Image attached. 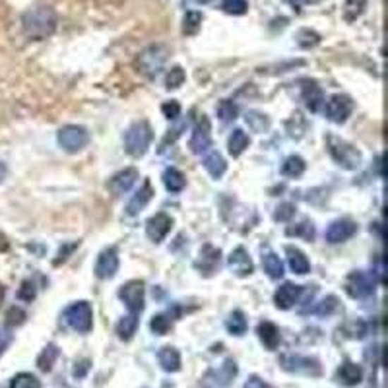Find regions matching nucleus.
I'll list each match as a JSON object with an SVG mask.
<instances>
[{"instance_id":"obj_1","label":"nucleus","mask_w":388,"mask_h":388,"mask_svg":"<svg viewBox=\"0 0 388 388\" xmlns=\"http://www.w3.org/2000/svg\"><path fill=\"white\" fill-rule=\"evenodd\" d=\"M56 23H59V18L51 6L30 8L22 16L23 33L33 41H43V39L51 37L56 30Z\"/></svg>"},{"instance_id":"obj_2","label":"nucleus","mask_w":388,"mask_h":388,"mask_svg":"<svg viewBox=\"0 0 388 388\" xmlns=\"http://www.w3.org/2000/svg\"><path fill=\"white\" fill-rule=\"evenodd\" d=\"M154 132L147 121H136L124 134V150L132 157H142L152 144Z\"/></svg>"},{"instance_id":"obj_3","label":"nucleus","mask_w":388,"mask_h":388,"mask_svg":"<svg viewBox=\"0 0 388 388\" xmlns=\"http://www.w3.org/2000/svg\"><path fill=\"white\" fill-rule=\"evenodd\" d=\"M326 147H328V154L334 162L338 163L344 169H357L361 165V152L356 146L348 144L346 140L336 138V136H326Z\"/></svg>"},{"instance_id":"obj_4","label":"nucleus","mask_w":388,"mask_h":388,"mask_svg":"<svg viewBox=\"0 0 388 388\" xmlns=\"http://www.w3.org/2000/svg\"><path fill=\"white\" fill-rule=\"evenodd\" d=\"M62 317L72 330L80 334H87L93 328V309L87 301L72 303Z\"/></svg>"},{"instance_id":"obj_5","label":"nucleus","mask_w":388,"mask_h":388,"mask_svg":"<svg viewBox=\"0 0 388 388\" xmlns=\"http://www.w3.org/2000/svg\"><path fill=\"white\" fill-rule=\"evenodd\" d=\"M279 365L286 369L287 372H301V375H309V377H318L322 372L320 361L315 357L299 356V353H286L279 357Z\"/></svg>"},{"instance_id":"obj_6","label":"nucleus","mask_w":388,"mask_h":388,"mask_svg":"<svg viewBox=\"0 0 388 388\" xmlns=\"http://www.w3.org/2000/svg\"><path fill=\"white\" fill-rule=\"evenodd\" d=\"M375 276L369 274V272L356 270L349 274L346 281H344V287H346V293L353 299H363V297H369L375 291Z\"/></svg>"},{"instance_id":"obj_7","label":"nucleus","mask_w":388,"mask_h":388,"mask_svg":"<svg viewBox=\"0 0 388 388\" xmlns=\"http://www.w3.org/2000/svg\"><path fill=\"white\" fill-rule=\"evenodd\" d=\"M59 144L64 152L68 154H76L80 150H84L90 142V134L84 126H78V124H68V126H62L59 131Z\"/></svg>"},{"instance_id":"obj_8","label":"nucleus","mask_w":388,"mask_h":388,"mask_svg":"<svg viewBox=\"0 0 388 388\" xmlns=\"http://www.w3.org/2000/svg\"><path fill=\"white\" fill-rule=\"evenodd\" d=\"M165 61H167V49L163 45H150L140 53L138 66L142 74H146L147 78H155L163 68Z\"/></svg>"},{"instance_id":"obj_9","label":"nucleus","mask_w":388,"mask_h":388,"mask_svg":"<svg viewBox=\"0 0 388 388\" xmlns=\"http://www.w3.org/2000/svg\"><path fill=\"white\" fill-rule=\"evenodd\" d=\"M119 297L123 299L126 309L132 315H140L144 310V284L140 279H132L119 289Z\"/></svg>"},{"instance_id":"obj_10","label":"nucleus","mask_w":388,"mask_h":388,"mask_svg":"<svg viewBox=\"0 0 388 388\" xmlns=\"http://www.w3.org/2000/svg\"><path fill=\"white\" fill-rule=\"evenodd\" d=\"M212 126H210V119L206 115H200L194 123L193 138H190V150L193 154H206L212 146Z\"/></svg>"},{"instance_id":"obj_11","label":"nucleus","mask_w":388,"mask_h":388,"mask_svg":"<svg viewBox=\"0 0 388 388\" xmlns=\"http://www.w3.org/2000/svg\"><path fill=\"white\" fill-rule=\"evenodd\" d=\"M351 111H353V101L349 99L348 95H341V93L332 95L326 103V119L336 124L346 123L348 116L351 115Z\"/></svg>"},{"instance_id":"obj_12","label":"nucleus","mask_w":388,"mask_h":388,"mask_svg":"<svg viewBox=\"0 0 388 388\" xmlns=\"http://www.w3.org/2000/svg\"><path fill=\"white\" fill-rule=\"evenodd\" d=\"M357 233V224L351 222L348 217H341V219H334L332 224L328 225L325 237L330 245H338V243H344V241L351 239Z\"/></svg>"},{"instance_id":"obj_13","label":"nucleus","mask_w":388,"mask_h":388,"mask_svg":"<svg viewBox=\"0 0 388 388\" xmlns=\"http://www.w3.org/2000/svg\"><path fill=\"white\" fill-rule=\"evenodd\" d=\"M119 270V255L113 247L101 250L95 262V276L99 279H111Z\"/></svg>"},{"instance_id":"obj_14","label":"nucleus","mask_w":388,"mask_h":388,"mask_svg":"<svg viewBox=\"0 0 388 388\" xmlns=\"http://www.w3.org/2000/svg\"><path fill=\"white\" fill-rule=\"evenodd\" d=\"M171 225H173V219H171L165 212H159V214H155L147 219L146 224V233L150 239L154 241V243H162L171 231Z\"/></svg>"},{"instance_id":"obj_15","label":"nucleus","mask_w":388,"mask_h":388,"mask_svg":"<svg viewBox=\"0 0 388 388\" xmlns=\"http://www.w3.org/2000/svg\"><path fill=\"white\" fill-rule=\"evenodd\" d=\"M303 295V287L297 286V284H291V281H286L284 286L278 287V291L274 293V303L276 307L281 310H287L293 307L295 303L299 301V297Z\"/></svg>"},{"instance_id":"obj_16","label":"nucleus","mask_w":388,"mask_h":388,"mask_svg":"<svg viewBox=\"0 0 388 388\" xmlns=\"http://www.w3.org/2000/svg\"><path fill=\"white\" fill-rule=\"evenodd\" d=\"M152 198H154V186H152V183L146 178V181L142 183V186L136 190V194L132 196L131 202L126 204V214H128V216H138L140 212L152 202Z\"/></svg>"},{"instance_id":"obj_17","label":"nucleus","mask_w":388,"mask_h":388,"mask_svg":"<svg viewBox=\"0 0 388 388\" xmlns=\"http://www.w3.org/2000/svg\"><path fill=\"white\" fill-rule=\"evenodd\" d=\"M138 181V171L131 167V169L119 171L115 177L109 181V190L115 196H123L124 193H128L134 183Z\"/></svg>"},{"instance_id":"obj_18","label":"nucleus","mask_w":388,"mask_h":388,"mask_svg":"<svg viewBox=\"0 0 388 388\" xmlns=\"http://www.w3.org/2000/svg\"><path fill=\"white\" fill-rule=\"evenodd\" d=\"M229 266H231V270L241 276V278H245V276H250L253 270H255V266H253V260H250V256H248L247 248L245 247H237L229 256Z\"/></svg>"},{"instance_id":"obj_19","label":"nucleus","mask_w":388,"mask_h":388,"mask_svg":"<svg viewBox=\"0 0 388 388\" xmlns=\"http://www.w3.org/2000/svg\"><path fill=\"white\" fill-rule=\"evenodd\" d=\"M256 334H258V338L264 344V348L270 349H278L279 341H281V334H279V328L270 320H264L260 325L256 326Z\"/></svg>"},{"instance_id":"obj_20","label":"nucleus","mask_w":388,"mask_h":388,"mask_svg":"<svg viewBox=\"0 0 388 388\" xmlns=\"http://www.w3.org/2000/svg\"><path fill=\"white\" fill-rule=\"evenodd\" d=\"M363 380V369L357 363L351 361H344L338 369V382L344 387H357Z\"/></svg>"},{"instance_id":"obj_21","label":"nucleus","mask_w":388,"mask_h":388,"mask_svg":"<svg viewBox=\"0 0 388 388\" xmlns=\"http://www.w3.org/2000/svg\"><path fill=\"white\" fill-rule=\"evenodd\" d=\"M301 95L310 113H318L322 109V105H325V93L315 82H307V84L303 85Z\"/></svg>"},{"instance_id":"obj_22","label":"nucleus","mask_w":388,"mask_h":388,"mask_svg":"<svg viewBox=\"0 0 388 388\" xmlns=\"http://www.w3.org/2000/svg\"><path fill=\"white\" fill-rule=\"evenodd\" d=\"M219 256H222L219 248L206 245L200 250V260L196 262V268L204 272V274H212L217 268V264H219Z\"/></svg>"},{"instance_id":"obj_23","label":"nucleus","mask_w":388,"mask_h":388,"mask_svg":"<svg viewBox=\"0 0 388 388\" xmlns=\"http://www.w3.org/2000/svg\"><path fill=\"white\" fill-rule=\"evenodd\" d=\"M157 361H159V365H162L163 371H167V372L181 371V353H178L175 348H171V346H165V348L159 349V353H157Z\"/></svg>"},{"instance_id":"obj_24","label":"nucleus","mask_w":388,"mask_h":388,"mask_svg":"<svg viewBox=\"0 0 388 388\" xmlns=\"http://www.w3.org/2000/svg\"><path fill=\"white\" fill-rule=\"evenodd\" d=\"M286 253H287V262H289V268H291L295 274H299V276L309 274V270H310L309 258L303 255L299 248L286 247Z\"/></svg>"},{"instance_id":"obj_25","label":"nucleus","mask_w":388,"mask_h":388,"mask_svg":"<svg viewBox=\"0 0 388 388\" xmlns=\"http://www.w3.org/2000/svg\"><path fill=\"white\" fill-rule=\"evenodd\" d=\"M202 163H204V169L210 173V177L214 178L224 177V173L227 171V163H225V159L222 157L219 152H210V154H206Z\"/></svg>"},{"instance_id":"obj_26","label":"nucleus","mask_w":388,"mask_h":388,"mask_svg":"<svg viewBox=\"0 0 388 388\" xmlns=\"http://www.w3.org/2000/svg\"><path fill=\"white\" fill-rule=\"evenodd\" d=\"M163 185L169 193H181L186 186L185 175L177 169V167H169V169L163 171Z\"/></svg>"},{"instance_id":"obj_27","label":"nucleus","mask_w":388,"mask_h":388,"mask_svg":"<svg viewBox=\"0 0 388 388\" xmlns=\"http://www.w3.org/2000/svg\"><path fill=\"white\" fill-rule=\"evenodd\" d=\"M248 144H250V140H248L247 132L241 131V128H235L231 136H229V144H227V147H229V154H231L233 157H239V155L247 150Z\"/></svg>"},{"instance_id":"obj_28","label":"nucleus","mask_w":388,"mask_h":388,"mask_svg":"<svg viewBox=\"0 0 388 388\" xmlns=\"http://www.w3.org/2000/svg\"><path fill=\"white\" fill-rule=\"evenodd\" d=\"M264 272L270 276L272 279H279L284 276V262L279 260V256L276 253H266L262 256Z\"/></svg>"},{"instance_id":"obj_29","label":"nucleus","mask_w":388,"mask_h":388,"mask_svg":"<svg viewBox=\"0 0 388 388\" xmlns=\"http://www.w3.org/2000/svg\"><path fill=\"white\" fill-rule=\"evenodd\" d=\"M305 173V159L299 157V155H289L284 165H281V175L289 178L301 177Z\"/></svg>"},{"instance_id":"obj_30","label":"nucleus","mask_w":388,"mask_h":388,"mask_svg":"<svg viewBox=\"0 0 388 388\" xmlns=\"http://www.w3.org/2000/svg\"><path fill=\"white\" fill-rule=\"evenodd\" d=\"M138 315H128V317L121 318V322L116 325V334H119V338L124 341H128L136 334V328H138Z\"/></svg>"},{"instance_id":"obj_31","label":"nucleus","mask_w":388,"mask_h":388,"mask_svg":"<svg viewBox=\"0 0 388 388\" xmlns=\"http://www.w3.org/2000/svg\"><path fill=\"white\" fill-rule=\"evenodd\" d=\"M225 326H227V330H229L233 336H243V334L247 332V328H248L245 313H243V310H233L231 315H229V318H227Z\"/></svg>"},{"instance_id":"obj_32","label":"nucleus","mask_w":388,"mask_h":388,"mask_svg":"<svg viewBox=\"0 0 388 388\" xmlns=\"http://www.w3.org/2000/svg\"><path fill=\"white\" fill-rule=\"evenodd\" d=\"M56 359H59V348H56L54 344H49V346L41 351V356L37 357V367L41 371L49 372L53 369V365Z\"/></svg>"},{"instance_id":"obj_33","label":"nucleus","mask_w":388,"mask_h":388,"mask_svg":"<svg viewBox=\"0 0 388 388\" xmlns=\"http://www.w3.org/2000/svg\"><path fill=\"white\" fill-rule=\"evenodd\" d=\"M367 8V0H346L344 4V20L346 22H356L357 18H361Z\"/></svg>"},{"instance_id":"obj_34","label":"nucleus","mask_w":388,"mask_h":388,"mask_svg":"<svg viewBox=\"0 0 388 388\" xmlns=\"http://www.w3.org/2000/svg\"><path fill=\"white\" fill-rule=\"evenodd\" d=\"M336 309H338V299H336L334 295H328V297H325L320 303H315V307H310V309L305 310V313H313V315H317V317H328V315H332Z\"/></svg>"},{"instance_id":"obj_35","label":"nucleus","mask_w":388,"mask_h":388,"mask_svg":"<svg viewBox=\"0 0 388 388\" xmlns=\"http://www.w3.org/2000/svg\"><path fill=\"white\" fill-rule=\"evenodd\" d=\"M202 25V14L196 10H188L183 18V31L186 35H196L200 31Z\"/></svg>"},{"instance_id":"obj_36","label":"nucleus","mask_w":388,"mask_h":388,"mask_svg":"<svg viewBox=\"0 0 388 388\" xmlns=\"http://www.w3.org/2000/svg\"><path fill=\"white\" fill-rule=\"evenodd\" d=\"M10 388H41V380L31 372H18L14 379L10 380Z\"/></svg>"},{"instance_id":"obj_37","label":"nucleus","mask_w":388,"mask_h":388,"mask_svg":"<svg viewBox=\"0 0 388 388\" xmlns=\"http://www.w3.org/2000/svg\"><path fill=\"white\" fill-rule=\"evenodd\" d=\"M287 235L313 241L315 239V225H313V222H309V219H303L301 224H297L295 227H287Z\"/></svg>"},{"instance_id":"obj_38","label":"nucleus","mask_w":388,"mask_h":388,"mask_svg":"<svg viewBox=\"0 0 388 388\" xmlns=\"http://www.w3.org/2000/svg\"><path fill=\"white\" fill-rule=\"evenodd\" d=\"M171 326H173V320H171V313H169V315H165V313H162V315H155V317L152 318V322H150V328H152V332L157 334V336H165V334L171 330Z\"/></svg>"},{"instance_id":"obj_39","label":"nucleus","mask_w":388,"mask_h":388,"mask_svg":"<svg viewBox=\"0 0 388 388\" xmlns=\"http://www.w3.org/2000/svg\"><path fill=\"white\" fill-rule=\"evenodd\" d=\"M185 70L181 68V66H173V68L167 72V76H165V87H167V90H177V87H181V85L185 84Z\"/></svg>"},{"instance_id":"obj_40","label":"nucleus","mask_w":388,"mask_h":388,"mask_svg":"<svg viewBox=\"0 0 388 388\" xmlns=\"http://www.w3.org/2000/svg\"><path fill=\"white\" fill-rule=\"evenodd\" d=\"M222 10H224L225 14L243 16L248 10V2L247 0H224L222 2Z\"/></svg>"},{"instance_id":"obj_41","label":"nucleus","mask_w":388,"mask_h":388,"mask_svg":"<svg viewBox=\"0 0 388 388\" xmlns=\"http://www.w3.org/2000/svg\"><path fill=\"white\" fill-rule=\"evenodd\" d=\"M237 105L231 103V101L224 99L219 105H217V116L224 121V123H229V121H235L237 119Z\"/></svg>"},{"instance_id":"obj_42","label":"nucleus","mask_w":388,"mask_h":388,"mask_svg":"<svg viewBox=\"0 0 388 388\" xmlns=\"http://www.w3.org/2000/svg\"><path fill=\"white\" fill-rule=\"evenodd\" d=\"M247 124L255 132H264V131H268L270 121H268L264 115H260V113H247Z\"/></svg>"},{"instance_id":"obj_43","label":"nucleus","mask_w":388,"mask_h":388,"mask_svg":"<svg viewBox=\"0 0 388 388\" xmlns=\"http://www.w3.org/2000/svg\"><path fill=\"white\" fill-rule=\"evenodd\" d=\"M295 204H291V202H284V204H279L278 208H276V212H274V219L276 222H289L291 217L295 216Z\"/></svg>"},{"instance_id":"obj_44","label":"nucleus","mask_w":388,"mask_h":388,"mask_svg":"<svg viewBox=\"0 0 388 388\" xmlns=\"http://www.w3.org/2000/svg\"><path fill=\"white\" fill-rule=\"evenodd\" d=\"M35 295H37V289H35V286H33V281H31V279L22 281V287L18 289V297H20L22 301L31 303L33 299H35Z\"/></svg>"},{"instance_id":"obj_45","label":"nucleus","mask_w":388,"mask_h":388,"mask_svg":"<svg viewBox=\"0 0 388 388\" xmlns=\"http://www.w3.org/2000/svg\"><path fill=\"white\" fill-rule=\"evenodd\" d=\"M163 115L167 116L169 121H175L178 115H181V105H178L177 101H167V103H163L162 105Z\"/></svg>"},{"instance_id":"obj_46","label":"nucleus","mask_w":388,"mask_h":388,"mask_svg":"<svg viewBox=\"0 0 388 388\" xmlns=\"http://www.w3.org/2000/svg\"><path fill=\"white\" fill-rule=\"evenodd\" d=\"M23 318H25V313L22 309H18V307H12V309L8 310L6 315V325L14 326V325H22Z\"/></svg>"},{"instance_id":"obj_47","label":"nucleus","mask_w":388,"mask_h":388,"mask_svg":"<svg viewBox=\"0 0 388 388\" xmlns=\"http://www.w3.org/2000/svg\"><path fill=\"white\" fill-rule=\"evenodd\" d=\"M243 388H274V387L268 384V382H264V380H260L258 377H250V379L245 382V387Z\"/></svg>"},{"instance_id":"obj_48","label":"nucleus","mask_w":388,"mask_h":388,"mask_svg":"<svg viewBox=\"0 0 388 388\" xmlns=\"http://www.w3.org/2000/svg\"><path fill=\"white\" fill-rule=\"evenodd\" d=\"M78 245L76 243H74V245H70V247H66L64 248V250H62L61 248V253H59V258H56V260H54V264H61V262H64V260H66V258H68V250H74V248H76Z\"/></svg>"},{"instance_id":"obj_49","label":"nucleus","mask_w":388,"mask_h":388,"mask_svg":"<svg viewBox=\"0 0 388 388\" xmlns=\"http://www.w3.org/2000/svg\"><path fill=\"white\" fill-rule=\"evenodd\" d=\"M286 2H289V4L293 6V10H297V12H299V10H301L303 4H307L309 0H286Z\"/></svg>"},{"instance_id":"obj_50","label":"nucleus","mask_w":388,"mask_h":388,"mask_svg":"<svg viewBox=\"0 0 388 388\" xmlns=\"http://www.w3.org/2000/svg\"><path fill=\"white\" fill-rule=\"evenodd\" d=\"M6 173H8L6 165H4V162H2V159H0V183H2V181H4V178H6Z\"/></svg>"},{"instance_id":"obj_51","label":"nucleus","mask_w":388,"mask_h":388,"mask_svg":"<svg viewBox=\"0 0 388 388\" xmlns=\"http://www.w3.org/2000/svg\"><path fill=\"white\" fill-rule=\"evenodd\" d=\"M6 248H8V239L2 235V233H0V250H6Z\"/></svg>"},{"instance_id":"obj_52","label":"nucleus","mask_w":388,"mask_h":388,"mask_svg":"<svg viewBox=\"0 0 388 388\" xmlns=\"http://www.w3.org/2000/svg\"><path fill=\"white\" fill-rule=\"evenodd\" d=\"M4 295H6V289H4V286L0 284V303L4 301Z\"/></svg>"},{"instance_id":"obj_53","label":"nucleus","mask_w":388,"mask_h":388,"mask_svg":"<svg viewBox=\"0 0 388 388\" xmlns=\"http://www.w3.org/2000/svg\"><path fill=\"white\" fill-rule=\"evenodd\" d=\"M194 2H198V4H208L212 0H194Z\"/></svg>"}]
</instances>
